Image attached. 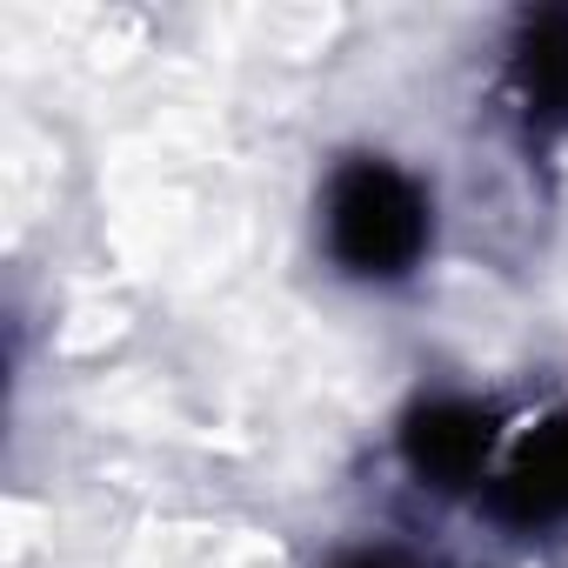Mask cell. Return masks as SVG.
I'll return each mask as SVG.
<instances>
[{"label":"cell","instance_id":"7a4b0ae2","mask_svg":"<svg viewBox=\"0 0 568 568\" xmlns=\"http://www.w3.org/2000/svg\"><path fill=\"white\" fill-rule=\"evenodd\" d=\"M408 448H415V468L435 475V481H462L488 462V428L475 408H428L422 428H408Z\"/></svg>","mask_w":568,"mask_h":568},{"label":"cell","instance_id":"6da1fadb","mask_svg":"<svg viewBox=\"0 0 568 568\" xmlns=\"http://www.w3.org/2000/svg\"><path fill=\"white\" fill-rule=\"evenodd\" d=\"M322 227H328V254L348 274H402L428 241V201L402 168L348 161L328 181Z\"/></svg>","mask_w":568,"mask_h":568},{"label":"cell","instance_id":"5b68a950","mask_svg":"<svg viewBox=\"0 0 568 568\" xmlns=\"http://www.w3.org/2000/svg\"><path fill=\"white\" fill-rule=\"evenodd\" d=\"M342 568H415V561H402V555H348Z\"/></svg>","mask_w":568,"mask_h":568},{"label":"cell","instance_id":"277c9868","mask_svg":"<svg viewBox=\"0 0 568 568\" xmlns=\"http://www.w3.org/2000/svg\"><path fill=\"white\" fill-rule=\"evenodd\" d=\"M515 88L535 114H568V14H548L515 48Z\"/></svg>","mask_w":568,"mask_h":568},{"label":"cell","instance_id":"3957f363","mask_svg":"<svg viewBox=\"0 0 568 568\" xmlns=\"http://www.w3.org/2000/svg\"><path fill=\"white\" fill-rule=\"evenodd\" d=\"M501 488H508L515 515H568V422L541 428L515 455V468H508Z\"/></svg>","mask_w":568,"mask_h":568}]
</instances>
